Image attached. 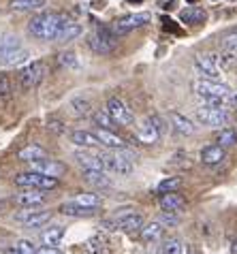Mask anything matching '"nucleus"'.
Masks as SVG:
<instances>
[{
    "label": "nucleus",
    "instance_id": "obj_1",
    "mask_svg": "<svg viewBox=\"0 0 237 254\" xmlns=\"http://www.w3.org/2000/svg\"><path fill=\"white\" fill-rule=\"evenodd\" d=\"M68 22H71V17L64 15V13H41V15H34L28 22V32L41 41H58L62 28Z\"/></svg>",
    "mask_w": 237,
    "mask_h": 254
},
{
    "label": "nucleus",
    "instance_id": "obj_2",
    "mask_svg": "<svg viewBox=\"0 0 237 254\" xmlns=\"http://www.w3.org/2000/svg\"><path fill=\"white\" fill-rule=\"evenodd\" d=\"M101 154V160H103V167L105 171L109 173H118V175H130L135 165H132V154L122 147V150H116V152H99Z\"/></svg>",
    "mask_w": 237,
    "mask_h": 254
},
{
    "label": "nucleus",
    "instance_id": "obj_3",
    "mask_svg": "<svg viewBox=\"0 0 237 254\" xmlns=\"http://www.w3.org/2000/svg\"><path fill=\"white\" fill-rule=\"evenodd\" d=\"M194 90L201 98H222L229 105L237 103V96L233 94V90L227 86V83H218L214 79H199L194 81Z\"/></svg>",
    "mask_w": 237,
    "mask_h": 254
},
{
    "label": "nucleus",
    "instance_id": "obj_4",
    "mask_svg": "<svg viewBox=\"0 0 237 254\" xmlns=\"http://www.w3.org/2000/svg\"><path fill=\"white\" fill-rule=\"evenodd\" d=\"M45 73H47V66H45L43 60H32V62H28V64H24L22 68H19V73H17L19 86H22L24 90L37 88L39 83L45 79Z\"/></svg>",
    "mask_w": 237,
    "mask_h": 254
},
{
    "label": "nucleus",
    "instance_id": "obj_5",
    "mask_svg": "<svg viewBox=\"0 0 237 254\" xmlns=\"http://www.w3.org/2000/svg\"><path fill=\"white\" fill-rule=\"evenodd\" d=\"M116 39L118 37L114 34V30H109V28H105V26H96V30L88 37V45H90L92 52L101 54V56H107L116 49Z\"/></svg>",
    "mask_w": 237,
    "mask_h": 254
},
{
    "label": "nucleus",
    "instance_id": "obj_6",
    "mask_svg": "<svg viewBox=\"0 0 237 254\" xmlns=\"http://www.w3.org/2000/svg\"><path fill=\"white\" fill-rule=\"evenodd\" d=\"M15 184L22 188H37V190H54L58 186V178L39 173V171H26L15 175Z\"/></svg>",
    "mask_w": 237,
    "mask_h": 254
},
{
    "label": "nucleus",
    "instance_id": "obj_7",
    "mask_svg": "<svg viewBox=\"0 0 237 254\" xmlns=\"http://www.w3.org/2000/svg\"><path fill=\"white\" fill-rule=\"evenodd\" d=\"M152 19L150 13H130V15H124V17H118L114 26H111V30H114L116 37H124V34L132 32L135 28H141L145 26Z\"/></svg>",
    "mask_w": 237,
    "mask_h": 254
},
{
    "label": "nucleus",
    "instance_id": "obj_8",
    "mask_svg": "<svg viewBox=\"0 0 237 254\" xmlns=\"http://www.w3.org/2000/svg\"><path fill=\"white\" fill-rule=\"evenodd\" d=\"M105 111H107L111 118H114V122L120 124V126H130L132 122H135V116H132V111L126 107V103L120 101L118 96H111L109 98Z\"/></svg>",
    "mask_w": 237,
    "mask_h": 254
},
{
    "label": "nucleus",
    "instance_id": "obj_9",
    "mask_svg": "<svg viewBox=\"0 0 237 254\" xmlns=\"http://www.w3.org/2000/svg\"><path fill=\"white\" fill-rule=\"evenodd\" d=\"M160 135H163V124H160V120L156 116H150L148 120H143L137 128V139L141 143H156Z\"/></svg>",
    "mask_w": 237,
    "mask_h": 254
},
{
    "label": "nucleus",
    "instance_id": "obj_10",
    "mask_svg": "<svg viewBox=\"0 0 237 254\" xmlns=\"http://www.w3.org/2000/svg\"><path fill=\"white\" fill-rule=\"evenodd\" d=\"M15 220L22 222L24 227L28 229H37V227H43L52 220V211H41V209H34V207H24V211H17L15 214Z\"/></svg>",
    "mask_w": 237,
    "mask_h": 254
},
{
    "label": "nucleus",
    "instance_id": "obj_11",
    "mask_svg": "<svg viewBox=\"0 0 237 254\" xmlns=\"http://www.w3.org/2000/svg\"><path fill=\"white\" fill-rule=\"evenodd\" d=\"M197 120L205 126H225L229 124V111L222 109V107H199L197 109Z\"/></svg>",
    "mask_w": 237,
    "mask_h": 254
},
{
    "label": "nucleus",
    "instance_id": "obj_12",
    "mask_svg": "<svg viewBox=\"0 0 237 254\" xmlns=\"http://www.w3.org/2000/svg\"><path fill=\"white\" fill-rule=\"evenodd\" d=\"M109 229H120V231H126V233H135L143 227V216L141 214H135V211H124V214L116 216L114 222H105Z\"/></svg>",
    "mask_w": 237,
    "mask_h": 254
},
{
    "label": "nucleus",
    "instance_id": "obj_13",
    "mask_svg": "<svg viewBox=\"0 0 237 254\" xmlns=\"http://www.w3.org/2000/svg\"><path fill=\"white\" fill-rule=\"evenodd\" d=\"M194 68H197V73L203 77V79H214V81H218L220 73H222L212 56H203V54L194 56Z\"/></svg>",
    "mask_w": 237,
    "mask_h": 254
},
{
    "label": "nucleus",
    "instance_id": "obj_14",
    "mask_svg": "<svg viewBox=\"0 0 237 254\" xmlns=\"http://www.w3.org/2000/svg\"><path fill=\"white\" fill-rule=\"evenodd\" d=\"M30 165H32V171H39V173L52 175V178H60V175H64V173H66V165H64V162L52 160L50 156L43 158V160L30 162Z\"/></svg>",
    "mask_w": 237,
    "mask_h": 254
},
{
    "label": "nucleus",
    "instance_id": "obj_15",
    "mask_svg": "<svg viewBox=\"0 0 237 254\" xmlns=\"http://www.w3.org/2000/svg\"><path fill=\"white\" fill-rule=\"evenodd\" d=\"M15 203L22 207H39L45 203V194H43V190L30 188V190H26V192H19L15 196Z\"/></svg>",
    "mask_w": 237,
    "mask_h": 254
},
{
    "label": "nucleus",
    "instance_id": "obj_16",
    "mask_svg": "<svg viewBox=\"0 0 237 254\" xmlns=\"http://www.w3.org/2000/svg\"><path fill=\"white\" fill-rule=\"evenodd\" d=\"M94 135L99 137L101 145L109 147V150H122V147H126V143H124V139H122V137H118L116 132H114V130H109V128H99V126H96Z\"/></svg>",
    "mask_w": 237,
    "mask_h": 254
},
{
    "label": "nucleus",
    "instance_id": "obj_17",
    "mask_svg": "<svg viewBox=\"0 0 237 254\" xmlns=\"http://www.w3.org/2000/svg\"><path fill=\"white\" fill-rule=\"evenodd\" d=\"M227 158V150L222 145H207L201 150V160L205 162V165H220L222 160Z\"/></svg>",
    "mask_w": 237,
    "mask_h": 254
},
{
    "label": "nucleus",
    "instance_id": "obj_18",
    "mask_svg": "<svg viewBox=\"0 0 237 254\" xmlns=\"http://www.w3.org/2000/svg\"><path fill=\"white\" fill-rule=\"evenodd\" d=\"M83 180L96 188H109L111 180L105 175V169H83Z\"/></svg>",
    "mask_w": 237,
    "mask_h": 254
},
{
    "label": "nucleus",
    "instance_id": "obj_19",
    "mask_svg": "<svg viewBox=\"0 0 237 254\" xmlns=\"http://www.w3.org/2000/svg\"><path fill=\"white\" fill-rule=\"evenodd\" d=\"M169 118H171L173 128H176V130L179 132V135H194V132H197V126H194V124H192L186 116L178 114V111H171Z\"/></svg>",
    "mask_w": 237,
    "mask_h": 254
},
{
    "label": "nucleus",
    "instance_id": "obj_20",
    "mask_svg": "<svg viewBox=\"0 0 237 254\" xmlns=\"http://www.w3.org/2000/svg\"><path fill=\"white\" fill-rule=\"evenodd\" d=\"M75 160L79 162L83 169H105L103 167V160H101V154H94V152H75Z\"/></svg>",
    "mask_w": 237,
    "mask_h": 254
},
{
    "label": "nucleus",
    "instance_id": "obj_21",
    "mask_svg": "<svg viewBox=\"0 0 237 254\" xmlns=\"http://www.w3.org/2000/svg\"><path fill=\"white\" fill-rule=\"evenodd\" d=\"M71 141L75 145H81V147H96V145H101V141L99 137L94 135V132H90V130H73L71 132Z\"/></svg>",
    "mask_w": 237,
    "mask_h": 254
},
{
    "label": "nucleus",
    "instance_id": "obj_22",
    "mask_svg": "<svg viewBox=\"0 0 237 254\" xmlns=\"http://www.w3.org/2000/svg\"><path fill=\"white\" fill-rule=\"evenodd\" d=\"M179 19L186 24H203L207 19V13L201 9V6H186V9L179 13Z\"/></svg>",
    "mask_w": 237,
    "mask_h": 254
},
{
    "label": "nucleus",
    "instance_id": "obj_23",
    "mask_svg": "<svg viewBox=\"0 0 237 254\" xmlns=\"http://www.w3.org/2000/svg\"><path fill=\"white\" fill-rule=\"evenodd\" d=\"M60 211L66 216H75V218H88V216H94L96 214V207H83V205H77V203H64L60 205Z\"/></svg>",
    "mask_w": 237,
    "mask_h": 254
},
{
    "label": "nucleus",
    "instance_id": "obj_24",
    "mask_svg": "<svg viewBox=\"0 0 237 254\" xmlns=\"http://www.w3.org/2000/svg\"><path fill=\"white\" fill-rule=\"evenodd\" d=\"M19 160H24V162H37V160H43V158H47V152L43 150L41 145H26L24 150H19Z\"/></svg>",
    "mask_w": 237,
    "mask_h": 254
},
{
    "label": "nucleus",
    "instance_id": "obj_25",
    "mask_svg": "<svg viewBox=\"0 0 237 254\" xmlns=\"http://www.w3.org/2000/svg\"><path fill=\"white\" fill-rule=\"evenodd\" d=\"M163 233H165V227H163V222H150V224H143L141 227V239L143 242H158L160 237H163Z\"/></svg>",
    "mask_w": 237,
    "mask_h": 254
},
{
    "label": "nucleus",
    "instance_id": "obj_26",
    "mask_svg": "<svg viewBox=\"0 0 237 254\" xmlns=\"http://www.w3.org/2000/svg\"><path fill=\"white\" fill-rule=\"evenodd\" d=\"M19 47H22V41H19V37H15V34H4V37H0V60H2L4 56L17 52Z\"/></svg>",
    "mask_w": 237,
    "mask_h": 254
},
{
    "label": "nucleus",
    "instance_id": "obj_27",
    "mask_svg": "<svg viewBox=\"0 0 237 254\" xmlns=\"http://www.w3.org/2000/svg\"><path fill=\"white\" fill-rule=\"evenodd\" d=\"M184 205H186V201L176 192H165L163 196H160V207H163L165 211H178Z\"/></svg>",
    "mask_w": 237,
    "mask_h": 254
},
{
    "label": "nucleus",
    "instance_id": "obj_28",
    "mask_svg": "<svg viewBox=\"0 0 237 254\" xmlns=\"http://www.w3.org/2000/svg\"><path fill=\"white\" fill-rule=\"evenodd\" d=\"M28 56H30V52L24 49V47H19L17 52L4 56V58L0 60V64H2V66H22L24 62H28Z\"/></svg>",
    "mask_w": 237,
    "mask_h": 254
},
{
    "label": "nucleus",
    "instance_id": "obj_29",
    "mask_svg": "<svg viewBox=\"0 0 237 254\" xmlns=\"http://www.w3.org/2000/svg\"><path fill=\"white\" fill-rule=\"evenodd\" d=\"M66 229L64 227H50L47 231L41 233V239H43L45 246H58L62 242V237H64Z\"/></svg>",
    "mask_w": 237,
    "mask_h": 254
},
{
    "label": "nucleus",
    "instance_id": "obj_30",
    "mask_svg": "<svg viewBox=\"0 0 237 254\" xmlns=\"http://www.w3.org/2000/svg\"><path fill=\"white\" fill-rule=\"evenodd\" d=\"M81 34V26L75 22V19H71L64 28H62V32H60V37H58V41L60 43H68V41H73V39H77Z\"/></svg>",
    "mask_w": 237,
    "mask_h": 254
},
{
    "label": "nucleus",
    "instance_id": "obj_31",
    "mask_svg": "<svg viewBox=\"0 0 237 254\" xmlns=\"http://www.w3.org/2000/svg\"><path fill=\"white\" fill-rule=\"evenodd\" d=\"M71 111H73V116L83 118V116H88L90 111H92V105H90L88 98L77 96V98H73V101H71Z\"/></svg>",
    "mask_w": 237,
    "mask_h": 254
},
{
    "label": "nucleus",
    "instance_id": "obj_32",
    "mask_svg": "<svg viewBox=\"0 0 237 254\" xmlns=\"http://www.w3.org/2000/svg\"><path fill=\"white\" fill-rule=\"evenodd\" d=\"M216 141H218V145H222L227 150V147H235L237 145V130L235 128H222L218 132V137H216Z\"/></svg>",
    "mask_w": 237,
    "mask_h": 254
},
{
    "label": "nucleus",
    "instance_id": "obj_33",
    "mask_svg": "<svg viewBox=\"0 0 237 254\" xmlns=\"http://www.w3.org/2000/svg\"><path fill=\"white\" fill-rule=\"evenodd\" d=\"M11 6L17 11H37L45 6V0H11Z\"/></svg>",
    "mask_w": 237,
    "mask_h": 254
},
{
    "label": "nucleus",
    "instance_id": "obj_34",
    "mask_svg": "<svg viewBox=\"0 0 237 254\" xmlns=\"http://www.w3.org/2000/svg\"><path fill=\"white\" fill-rule=\"evenodd\" d=\"M73 203H77V205H83V207H99V205H101V196L94 194V192H83V194L75 196Z\"/></svg>",
    "mask_w": 237,
    "mask_h": 254
},
{
    "label": "nucleus",
    "instance_id": "obj_35",
    "mask_svg": "<svg viewBox=\"0 0 237 254\" xmlns=\"http://www.w3.org/2000/svg\"><path fill=\"white\" fill-rule=\"evenodd\" d=\"M160 254H184V244L179 242L178 237H171V239H167V242L163 244Z\"/></svg>",
    "mask_w": 237,
    "mask_h": 254
},
{
    "label": "nucleus",
    "instance_id": "obj_36",
    "mask_svg": "<svg viewBox=\"0 0 237 254\" xmlns=\"http://www.w3.org/2000/svg\"><path fill=\"white\" fill-rule=\"evenodd\" d=\"M92 118H94V124L99 126V128H109V130H114V128H116L114 118H111L107 111H96Z\"/></svg>",
    "mask_w": 237,
    "mask_h": 254
},
{
    "label": "nucleus",
    "instance_id": "obj_37",
    "mask_svg": "<svg viewBox=\"0 0 237 254\" xmlns=\"http://www.w3.org/2000/svg\"><path fill=\"white\" fill-rule=\"evenodd\" d=\"M179 186H182V180L179 178H167V180H163L158 184V192H163V194L165 192H176Z\"/></svg>",
    "mask_w": 237,
    "mask_h": 254
},
{
    "label": "nucleus",
    "instance_id": "obj_38",
    "mask_svg": "<svg viewBox=\"0 0 237 254\" xmlns=\"http://www.w3.org/2000/svg\"><path fill=\"white\" fill-rule=\"evenodd\" d=\"M58 62H60V66L75 68L77 66V56H75L73 52H62V54H58Z\"/></svg>",
    "mask_w": 237,
    "mask_h": 254
},
{
    "label": "nucleus",
    "instance_id": "obj_39",
    "mask_svg": "<svg viewBox=\"0 0 237 254\" xmlns=\"http://www.w3.org/2000/svg\"><path fill=\"white\" fill-rule=\"evenodd\" d=\"M11 96V79L6 73H0V98Z\"/></svg>",
    "mask_w": 237,
    "mask_h": 254
},
{
    "label": "nucleus",
    "instance_id": "obj_40",
    "mask_svg": "<svg viewBox=\"0 0 237 254\" xmlns=\"http://www.w3.org/2000/svg\"><path fill=\"white\" fill-rule=\"evenodd\" d=\"M17 250L22 254H37V248H34L28 239H19V242H17Z\"/></svg>",
    "mask_w": 237,
    "mask_h": 254
},
{
    "label": "nucleus",
    "instance_id": "obj_41",
    "mask_svg": "<svg viewBox=\"0 0 237 254\" xmlns=\"http://www.w3.org/2000/svg\"><path fill=\"white\" fill-rule=\"evenodd\" d=\"M37 254H62L56 246H41V248H37Z\"/></svg>",
    "mask_w": 237,
    "mask_h": 254
},
{
    "label": "nucleus",
    "instance_id": "obj_42",
    "mask_svg": "<svg viewBox=\"0 0 237 254\" xmlns=\"http://www.w3.org/2000/svg\"><path fill=\"white\" fill-rule=\"evenodd\" d=\"M50 128H54V130H58V132H62V130H64V126H62L60 122H50Z\"/></svg>",
    "mask_w": 237,
    "mask_h": 254
},
{
    "label": "nucleus",
    "instance_id": "obj_43",
    "mask_svg": "<svg viewBox=\"0 0 237 254\" xmlns=\"http://www.w3.org/2000/svg\"><path fill=\"white\" fill-rule=\"evenodd\" d=\"M6 254H22V252H19V250H17V246H15V248H11V250H6Z\"/></svg>",
    "mask_w": 237,
    "mask_h": 254
},
{
    "label": "nucleus",
    "instance_id": "obj_44",
    "mask_svg": "<svg viewBox=\"0 0 237 254\" xmlns=\"http://www.w3.org/2000/svg\"><path fill=\"white\" fill-rule=\"evenodd\" d=\"M233 252H235V254H237V242H235V244H233Z\"/></svg>",
    "mask_w": 237,
    "mask_h": 254
},
{
    "label": "nucleus",
    "instance_id": "obj_45",
    "mask_svg": "<svg viewBox=\"0 0 237 254\" xmlns=\"http://www.w3.org/2000/svg\"><path fill=\"white\" fill-rule=\"evenodd\" d=\"M128 2H135V0H128ZM137 2H141V0H137Z\"/></svg>",
    "mask_w": 237,
    "mask_h": 254
},
{
    "label": "nucleus",
    "instance_id": "obj_46",
    "mask_svg": "<svg viewBox=\"0 0 237 254\" xmlns=\"http://www.w3.org/2000/svg\"><path fill=\"white\" fill-rule=\"evenodd\" d=\"M235 30H237V28H235Z\"/></svg>",
    "mask_w": 237,
    "mask_h": 254
}]
</instances>
